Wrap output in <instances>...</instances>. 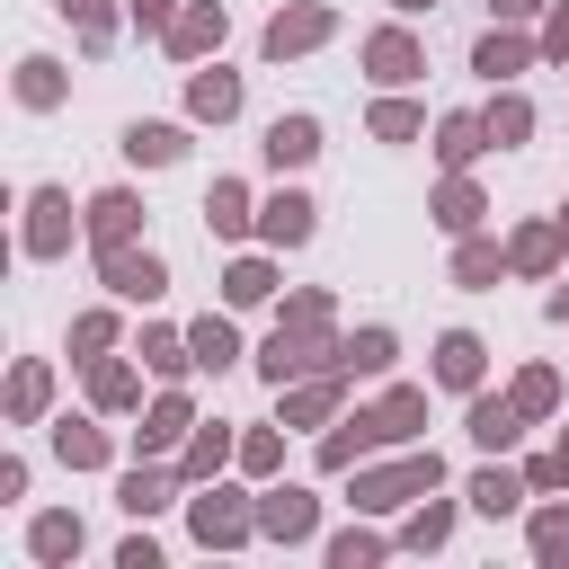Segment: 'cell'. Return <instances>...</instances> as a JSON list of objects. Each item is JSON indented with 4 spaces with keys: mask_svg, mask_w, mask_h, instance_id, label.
Wrapping results in <instances>:
<instances>
[{
    "mask_svg": "<svg viewBox=\"0 0 569 569\" xmlns=\"http://www.w3.org/2000/svg\"><path fill=\"white\" fill-rule=\"evenodd\" d=\"M365 53H373V71H382V80H409V71H418V44H409V36H373Z\"/></svg>",
    "mask_w": 569,
    "mask_h": 569,
    "instance_id": "cell-9",
    "label": "cell"
},
{
    "mask_svg": "<svg viewBox=\"0 0 569 569\" xmlns=\"http://www.w3.org/2000/svg\"><path fill=\"white\" fill-rule=\"evenodd\" d=\"M53 445H62V462H98V453H107V445H98V427H62Z\"/></svg>",
    "mask_w": 569,
    "mask_h": 569,
    "instance_id": "cell-21",
    "label": "cell"
},
{
    "mask_svg": "<svg viewBox=\"0 0 569 569\" xmlns=\"http://www.w3.org/2000/svg\"><path fill=\"white\" fill-rule=\"evenodd\" d=\"M133 18L142 27H169V0H133Z\"/></svg>",
    "mask_w": 569,
    "mask_h": 569,
    "instance_id": "cell-34",
    "label": "cell"
},
{
    "mask_svg": "<svg viewBox=\"0 0 569 569\" xmlns=\"http://www.w3.org/2000/svg\"><path fill=\"white\" fill-rule=\"evenodd\" d=\"M516 409H551V373H525L516 382Z\"/></svg>",
    "mask_w": 569,
    "mask_h": 569,
    "instance_id": "cell-31",
    "label": "cell"
},
{
    "mask_svg": "<svg viewBox=\"0 0 569 569\" xmlns=\"http://www.w3.org/2000/svg\"><path fill=\"white\" fill-rule=\"evenodd\" d=\"M27 249H36V258L62 249V196H36V231H27Z\"/></svg>",
    "mask_w": 569,
    "mask_h": 569,
    "instance_id": "cell-13",
    "label": "cell"
},
{
    "mask_svg": "<svg viewBox=\"0 0 569 569\" xmlns=\"http://www.w3.org/2000/svg\"><path fill=\"white\" fill-rule=\"evenodd\" d=\"M196 533H204V542H231V533H240V516H231V507H213V498H204V507H196Z\"/></svg>",
    "mask_w": 569,
    "mask_h": 569,
    "instance_id": "cell-22",
    "label": "cell"
},
{
    "mask_svg": "<svg viewBox=\"0 0 569 569\" xmlns=\"http://www.w3.org/2000/svg\"><path fill=\"white\" fill-rule=\"evenodd\" d=\"M551 311H560V320H569V284H560V293H551Z\"/></svg>",
    "mask_w": 569,
    "mask_h": 569,
    "instance_id": "cell-35",
    "label": "cell"
},
{
    "mask_svg": "<svg viewBox=\"0 0 569 569\" xmlns=\"http://www.w3.org/2000/svg\"><path fill=\"white\" fill-rule=\"evenodd\" d=\"M36 409H44V373L27 365V373H18V418H36Z\"/></svg>",
    "mask_w": 569,
    "mask_h": 569,
    "instance_id": "cell-30",
    "label": "cell"
},
{
    "mask_svg": "<svg viewBox=\"0 0 569 569\" xmlns=\"http://www.w3.org/2000/svg\"><path fill=\"white\" fill-rule=\"evenodd\" d=\"M36 551H44V560L80 551V525H71V516H44V525H36Z\"/></svg>",
    "mask_w": 569,
    "mask_h": 569,
    "instance_id": "cell-16",
    "label": "cell"
},
{
    "mask_svg": "<svg viewBox=\"0 0 569 569\" xmlns=\"http://www.w3.org/2000/svg\"><path fill=\"white\" fill-rule=\"evenodd\" d=\"M124 151L160 169V160H178V151H187V133H178V124H133V133H124Z\"/></svg>",
    "mask_w": 569,
    "mask_h": 569,
    "instance_id": "cell-5",
    "label": "cell"
},
{
    "mask_svg": "<svg viewBox=\"0 0 569 569\" xmlns=\"http://www.w3.org/2000/svg\"><path fill=\"white\" fill-rule=\"evenodd\" d=\"M258 525H267V533H311V498H302V489H276V498L258 507Z\"/></svg>",
    "mask_w": 569,
    "mask_h": 569,
    "instance_id": "cell-7",
    "label": "cell"
},
{
    "mask_svg": "<svg viewBox=\"0 0 569 569\" xmlns=\"http://www.w3.org/2000/svg\"><path fill=\"white\" fill-rule=\"evenodd\" d=\"M400 9H427V0H400Z\"/></svg>",
    "mask_w": 569,
    "mask_h": 569,
    "instance_id": "cell-37",
    "label": "cell"
},
{
    "mask_svg": "<svg viewBox=\"0 0 569 569\" xmlns=\"http://www.w3.org/2000/svg\"><path fill=\"white\" fill-rule=\"evenodd\" d=\"M471 436H480V445H507V436H516V409H507V400H480V409H471Z\"/></svg>",
    "mask_w": 569,
    "mask_h": 569,
    "instance_id": "cell-14",
    "label": "cell"
},
{
    "mask_svg": "<svg viewBox=\"0 0 569 569\" xmlns=\"http://www.w3.org/2000/svg\"><path fill=\"white\" fill-rule=\"evenodd\" d=\"M204 213H213L222 231H240V222H249V213H240V187H213V204H204Z\"/></svg>",
    "mask_w": 569,
    "mask_h": 569,
    "instance_id": "cell-26",
    "label": "cell"
},
{
    "mask_svg": "<svg viewBox=\"0 0 569 569\" xmlns=\"http://www.w3.org/2000/svg\"><path fill=\"white\" fill-rule=\"evenodd\" d=\"M311 151H320V124H311V116H276L267 160H276V169H293V160H311Z\"/></svg>",
    "mask_w": 569,
    "mask_h": 569,
    "instance_id": "cell-1",
    "label": "cell"
},
{
    "mask_svg": "<svg viewBox=\"0 0 569 569\" xmlns=\"http://www.w3.org/2000/svg\"><path fill=\"white\" fill-rule=\"evenodd\" d=\"M53 89H62V80H53V62H27V80H18V98H27V107H53Z\"/></svg>",
    "mask_w": 569,
    "mask_h": 569,
    "instance_id": "cell-20",
    "label": "cell"
},
{
    "mask_svg": "<svg viewBox=\"0 0 569 569\" xmlns=\"http://www.w3.org/2000/svg\"><path fill=\"white\" fill-rule=\"evenodd\" d=\"M258 293H267V267L240 258V267H231V302H258Z\"/></svg>",
    "mask_w": 569,
    "mask_h": 569,
    "instance_id": "cell-25",
    "label": "cell"
},
{
    "mask_svg": "<svg viewBox=\"0 0 569 569\" xmlns=\"http://www.w3.org/2000/svg\"><path fill=\"white\" fill-rule=\"evenodd\" d=\"M187 347H196V365H231V329H222V320H204Z\"/></svg>",
    "mask_w": 569,
    "mask_h": 569,
    "instance_id": "cell-17",
    "label": "cell"
},
{
    "mask_svg": "<svg viewBox=\"0 0 569 569\" xmlns=\"http://www.w3.org/2000/svg\"><path fill=\"white\" fill-rule=\"evenodd\" d=\"M169 44H178V53H204V44H222V9H187V18H169Z\"/></svg>",
    "mask_w": 569,
    "mask_h": 569,
    "instance_id": "cell-4",
    "label": "cell"
},
{
    "mask_svg": "<svg viewBox=\"0 0 569 569\" xmlns=\"http://www.w3.org/2000/svg\"><path fill=\"white\" fill-rule=\"evenodd\" d=\"M178 427H187V409H178V400H160V418H151V427H142V436H151V445H169V436H178Z\"/></svg>",
    "mask_w": 569,
    "mask_h": 569,
    "instance_id": "cell-32",
    "label": "cell"
},
{
    "mask_svg": "<svg viewBox=\"0 0 569 569\" xmlns=\"http://www.w3.org/2000/svg\"><path fill=\"white\" fill-rule=\"evenodd\" d=\"M320 36H329V18H320V9H293V18L267 27V53H302V44H320Z\"/></svg>",
    "mask_w": 569,
    "mask_h": 569,
    "instance_id": "cell-2",
    "label": "cell"
},
{
    "mask_svg": "<svg viewBox=\"0 0 569 569\" xmlns=\"http://www.w3.org/2000/svg\"><path fill=\"white\" fill-rule=\"evenodd\" d=\"M436 373L445 382H480V338H445L436 347Z\"/></svg>",
    "mask_w": 569,
    "mask_h": 569,
    "instance_id": "cell-10",
    "label": "cell"
},
{
    "mask_svg": "<svg viewBox=\"0 0 569 569\" xmlns=\"http://www.w3.org/2000/svg\"><path fill=\"white\" fill-rule=\"evenodd\" d=\"M436 480V462H400V471H382V480H365V507H400L409 489H427Z\"/></svg>",
    "mask_w": 569,
    "mask_h": 569,
    "instance_id": "cell-3",
    "label": "cell"
},
{
    "mask_svg": "<svg viewBox=\"0 0 569 569\" xmlns=\"http://www.w3.org/2000/svg\"><path fill=\"white\" fill-rule=\"evenodd\" d=\"M231 107H240V80L231 71H204L196 80V116H231Z\"/></svg>",
    "mask_w": 569,
    "mask_h": 569,
    "instance_id": "cell-11",
    "label": "cell"
},
{
    "mask_svg": "<svg viewBox=\"0 0 569 569\" xmlns=\"http://www.w3.org/2000/svg\"><path fill=\"white\" fill-rule=\"evenodd\" d=\"M80 27H89V44H107V0H62Z\"/></svg>",
    "mask_w": 569,
    "mask_h": 569,
    "instance_id": "cell-27",
    "label": "cell"
},
{
    "mask_svg": "<svg viewBox=\"0 0 569 569\" xmlns=\"http://www.w3.org/2000/svg\"><path fill=\"white\" fill-rule=\"evenodd\" d=\"M471 151H480V124L453 116V124H445V160H471Z\"/></svg>",
    "mask_w": 569,
    "mask_h": 569,
    "instance_id": "cell-24",
    "label": "cell"
},
{
    "mask_svg": "<svg viewBox=\"0 0 569 569\" xmlns=\"http://www.w3.org/2000/svg\"><path fill=\"white\" fill-rule=\"evenodd\" d=\"M516 62H525V44H516V36H489V44H480V71H489V80H498V71H516Z\"/></svg>",
    "mask_w": 569,
    "mask_h": 569,
    "instance_id": "cell-19",
    "label": "cell"
},
{
    "mask_svg": "<svg viewBox=\"0 0 569 569\" xmlns=\"http://www.w3.org/2000/svg\"><path fill=\"white\" fill-rule=\"evenodd\" d=\"M516 267H551V231H525L516 240Z\"/></svg>",
    "mask_w": 569,
    "mask_h": 569,
    "instance_id": "cell-28",
    "label": "cell"
},
{
    "mask_svg": "<svg viewBox=\"0 0 569 569\" xmlns=\"http://www.w3.org/2000/svg\"><path fill=\"white\" fill-rule=\"evenodd\" d=\"M347 365H356V373H382V365H391V338H382V329H365V338L347 347Z\"/></svg>",
    "mask_w": 569,
    "mask_h": 569,
    "instance_id": "cell-18",
    "label": "cell"
},
{
    "mask_svg": "<svg viewBox=\"0 0 569 569\" xmlns=\"http://www.w3.org/2000/svg\"><path fill=\"white\" fill-rule=\"evenodd\" d=\"M267 240H284V249L311 240V204H302V196H276V204H267Z\"/></svg>",
    "mask_w": 569,
    "mask_h": 569,
    "instance_id": "cell-8",
    "label": "cell"
},
{
    "mask_svg": "<svg viewBox=\"0 0 569 569\" xmlns=\"http://www.w3.org/2000/svg\"><path fill=\"white\" fill-rule=\"evenodd\" d=\"M107 284H116V293H142V302H151V293H160V258H124V249H116V258H107Z\"/></svg>",
    "mask_w": 569,
    "mask_h": 569,
    "instance_id": "cell-6",
    "label": "cell"
},
{
    "mask_svg": "<svg viewBox=\"0 0 569 569\" xmlns=\"http://www.w3.org/2000/svg\"><path fill=\"white\" fill-rule=\"evenodd\" d=\"M498 9H507V18H516V9H533V0H498Z\"/></svg>",
    "mask_w": 569,
    "mask_h": 569,
    "instance_id": "cell-36",
    "label": "cell"
},
{
    "mask_svg": "<svg viewBox=\"0 0 569 569\" xmlns=\"http://www.w3.org/2000/svg\"><path fill=\"white\" fill-rule=\"evenodd\" d=\"M89 231H98V240H124V231H133V196H98V204H89Z\"/></svg>",
    "mask_w": 569,
    "mask_h": 569,
    "instance_id": "cell-12",
    "label": "cell"
},
{
    "mask_svg": "<svg viewBox=\"0 0 569 569\" xmlns=\"http://www.w3.org/2000/svg\"><path fill=\"white\" fill-rule=\"evenodd\" d=\"M489 133L516 142V133H525V98H498V107H489Z\"/></svg>",
    "mask_w": 569,
    "mask_h": 569,
    "instance_id": "cell-23",
    "label": "cell"
},
{
    "mask_svg": "<svg viewBox=\"0 0 569 569\" xmlns=\"http://www.w3.org/2000/svg\"><path fill=\"white\" fill-rule=\"evenodd\" d=\"M471 498H480V507H489V516H507V507H516V498H525V489H516V480H507V471H480V480H471Z\"/></svg>",
    "mask_w": 569,
    "mask_h": 569,
    "instance_id": "cell-15",
    "label": "cell"
},
{
    "mask_svg": "<svg viewBox=\"0 0 569 569\" xmlns=\"http://www.w3.org/2000/svg\"><path fill=\"white\" fill-rule=\"evenodd\" d=\"M98 400H107V409H116V400H133V373H124V365H107V373H98Z\"/></svg>",
    "mask_w": 569,
    "mask_h": 569,
    "instance_id": "cell-29",
    "label": "cell"
},
{
    "mask_svg": "<svg viewBox=\"0 0 569 569\" xmlns=\"http://www.w3.org/2000/svg\"><path fill=\"white\" fill-rule=\"evenodd\" d=\"M124 507H133V516H151V507H160V480H142V471H133V480H124Z\"/></svg>",
    "mask_w": 569,
    "mask_h": 569,
    "instance_id": "cell-33",
    "label": "cell"
}]
</instances>
